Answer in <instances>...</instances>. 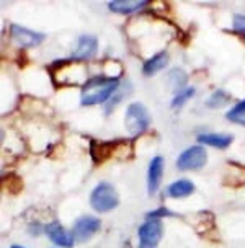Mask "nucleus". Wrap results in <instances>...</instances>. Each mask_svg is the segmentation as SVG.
Here are the masks:
<instances>
[{
    "label": "nucleus",
    "mask_w": 245,
    "mask_h": 248,
    "mask_svg": "<svg viewBox=\"0 0 245 248\" xmlns=\"http://www.w3.org/2000/svg\"><path fill=\"white\" fill-rule=\"evenodd\" d=\"M119 87V80L116 77H93L87 80L82 87V93H80V101L85 106L98 105L108 101L113 93L116 92Z\"/></svg>",
    "instance_id": "obj_1"
},
{
    "label": "nucleus",
    "mask_w": 245,
    "mask_h": 248,
    "mask_svg": "<svg viewBox=\"0 0 245 248\" xmlns=\"http://www.w3.org/2000/svg\"><path fill=\"white\" fill-rule=\"evenodd\" d=\"M90 204L98 212H110L119 204V196L110 183H100L90 194Z\"/></svg>",
    "instance_id": "obj_2"
},
{
    "label": "nucleus",
    "mask_w": 245,
    "mask_h": 248,
    "mask_svg": "<svg viewBox=\"0 0 245 248\" xmlns=\"http://www.w3.org/2000/svg\"><path fill=\"white\" fill-rule=\"evenodd\" d=\"M124 124L131 134H142L150 124V114L142 103H131L126 109Z\"/></svg>",
    "instance_id": "obj_3"
},
{
    "label": "nucleus",
    "mask_w": 245,
    "mask_h": 248,
    "mask_svg": "<svg viewBox=\"0 0 245 248\" xmlns=\"http://www.w3.org/2000/svg\"><path fill=\"white\" fill-rule=\"evenodd\" d=\"M208 162V154L203 145H193V147L183 150L177 160V167L180 170H198L203 168Z\"/></svg>",
    "instance_id": "obj_4"
},
{
    "label": "nucleus",
    "mask_w": 245,
    "mask_h": 248,
    "mask_svg": "<svg viewBox=\"0 0 245 248\" xmlns=\"http://www.w3.org/2000/svg\"><path fill=\"white\" fill-rule=\"evenodd\" d=\"M163 233L159 219H150L139 227V248H155Z\"/></svg>",
    "instance_id": "obj_5"
},
{
    "label": "nucleus",
    "mask_w": 245,
    "mask_h": 248,
    "mask_svg": "<svg viewBox=\"0 0 245 248\" xmlns=\"http://www.w3.org/2000/svg\"><path fill=\"white\" fill-rule=\"evenodd\" d=\"M100 220L93 216H82L75 220L72 227V235L77 242H87L100 230Z\"/></svg>",
    "instance_id": "obj_6"
},
{
    "label": "nucleus",
    "mask_w": 245,
    "mask_h": 248,
    "mask_svg": "<svg viewBox=\"0 0 245 248\" xmlns=\"http://www.w3.org/2000/svg\"><path fill=\"white\" fill-rule=\"evenodd\" d=\"M10 36L13 41L21 47H34V46H38V44H41L44 39L43 33H36V31L28 30V28H25V26H18V25H12Z\"/></svg>",
    "instance_id": "obj_7"
},
{
    "label": "nucleus",
    "mask_w": 245,
    "mask_h": 248,
    "mask_svg": "<svg viewBox=\"0 0 245 248\" xmlns=\"http://www.w3.org/2000/svg\"><path fill=\"white\" fill-rule=\"evenodd\" d=\"M44 232L48 233V237L51 238L52 243H56V245H59V247L70 248L75 243V238L72 235V232H67V230L62 227L57 220L48 224L46 227H44Z\"/></svg>",
    "instance_id": "obj_8"
},
{
    "label": "nucleus",
    "mask_w": 245,
    "mask_h": 248,
    "mask_svg": "<svg viewBox=\"0 0 245 248\" xmlns=\"http://www.w3.org/2000/svg\"><path fill=\"white\" fill-rule=\"evenodd\" d=\"M163 175V158L157 155L150 160L149 171H147V191L149 194H155L159 191L160 181Z\"/></svg>",
    "instance_id": "obj_9"
},
{
    "label": "nucleus",
    "mask_w": 245,
    "mask_h": 248,
    "mask_svg": "<svg viewBox=\"0 0 245 248\" xmlns=\"http://www.w3.org/2000/svg\"><path fill=\"white\" fill-rule=\"evenodd\" d=\"M98 49V41L95 36H80L77 39V44H75V49L72 52V56L75 59H82V61H87L90 57L95 56V52Z\"/></svg>",
    "instance_id": "obj_10"
},
{
    "label": "nucleus",
    "mask_w": 245,
    "mask_h": 248,
    "mask_svg": "<svg viewBox=\"0 0 245 248\" xmlns=\"http://www.w3.org/2000/svg\"><path fill=\"white\" fill-rule=\"evenodd\" d=\"M146 0H113L108 3V8L114 13H134L146 7Z\"/></svg>",
    "instance_id": "obj_11"
},
{
    "label": "nucleus",
    "mask_w": 245,
    "mask_h": 248,
    "mask_svg": "<svg viewBox=\"0 0 245 248\" xmlns=\"http://www.w3.org/2000/svg\"><path fill=\"white\" fill-rule=\"evenodd\" d=\"M198 142L203 144V145L217 147V149H226V147H229L230 142H232V136H229V134H214V132H209V134L198 136Z\"/></svg>",
    "instance_id": "obj_12"
},
{
    "label": "nucleus",
    "mask_w": 245,
    "mask_h": 248,
    "mask_svg": "<svg viewBox=\"0 0 245 248\" xmlns=\"http://www.w3.org/2000/svg\"><path fill=\"white\" fill-rule=\"evenodd\" d=\"M168 54L167 52H159V54H155L150 57L149 61H146L144 67H142V72H144V75H155L157 72H160L163 67H167L168 64Z\"/></svg>",
    "instance_id": "obj_13"
},
{
    "label": "nucleus",
    "mask_w": 245,
    "mask_h": 248,
    "mask_svg": "<svg viewBox=\"0 0 245 248\" xmlns=\"http://www.w3.org/2000/svg\"><path fill=\"white\" fill-rule=\"evenodd\" d=\"M193 191H195V185L191 183L190 180H178L168 186V189H167V193L170 194L172 198H185V196H190Z\"/></svg>",
    "instance_id": "obj_14"
},
{
    "label": "nucleus",
    "mask_w": 245,
    "mask_h": 248,
    "mask_svg": "<svg viewBox=\"0 0 245 248\" xmlns=\"http://www.w3.org/2000/svg\"><path fill=\"white\" fill-rule=\"evenodd\" d=\"M167 80H168V85L172 87V90L178 93V90L186 83V74L181 69H173L168 72Z\"/></svg>",
    "instance_id": "obj_15"
},
{
    "label": "nucleus",
    "mask_w": 245,
    "mask_h": 248,
    "mask_svg": "<svg viewBox=\"0 0 245 248\" xmlns=\"http://www.w3.org/2000/svg\"><path fill=\"white\" fill-rule=\"evenodd\" d=\"M229 100H230L229 93H226L224 90H217L209 96L206 105L209 106V108H221V106H224Z\"/></svg>",
    "instance_id": "obj_16"
},
{
    "label": "nucleus",
    "mask_w": 245,
    "mask_h": 248,
    "mask_svg": "<svg viewBox=\"0 0 245 248\" xmlns=\"http://www.w3.org/2000/svg\"><path fill=\"white\" fill-rule=\"evenodd\" d=\"M227 119L239 124H245V100L242 103H239L237 106H234L229 113H227Z\"/></svg>",
    "instance_id": "obj_17"
},
{
    "label": "nucleus",
    "mask_w": 245,
    "mask_h": 248,
    "mask_svg": "<svg viewBox=\"0 0 245 248\" xmlns=\"http://www.w3.org/2000/svg\"><path fill=\"white\" fill-rule=\"evenodd\" d=\"M195 95V88H185V90L175 93V96H173L172 100V106L173 108H180V106H183L186 103V100H190L191 96Z\"/></svg>",
    "instance_id": "obj_18"
},
{
    "label": "nucleus",
    "mask_w": 245,
    "mask_h": 248,
    "mask_svg": "<svg viewBox=\"0 0 245 248\" xmlns=\"http://www.w3.org/2000/svg\"><path fill=\"white\" fill-rule=\"evenodd\" d=\"M128 90H131V88H128ZM128 90H124V87H123L119 92H114L113 93V96H111V98L106 101V108H105V113L106 114H110L114 108H116V105L124 98V96L128 95Z\"/></svg>",
    "instance_id": "obj_19"
},
{
    "label": "nucleus",
    "mask_w": 245,
    "mask_h": 248,
    "mask_svg": "<svg viewBox=\"0 0 245 248\" xmlns=\"http://www.w3.org/2000/svg\"><path fill=\"white\" fill-rule=\"evenodd\" d=\"M232 26L235 31H245V15H235L232 20Z\"/></svg>",
    "instance_id": "obj_20"
},
{
    "label": "nucleus",
    "mask_w": 245,
    "mask_h": 248,
    "mask_svg": "<svg viewBox=\"0 0 245 248\" xmlns=\"http://www.w3.org/2000/svg\"><path fill=\"white\" fill-rule=\"evenodd\" d=\"M162 216H172V212H168L167 209H157V211L149 212V214H147L149 219H157V217H162Z\"/></svg>",
    "instance_id": "obj_21"
},
{
    "label": "nucleus",
    "mask_w": 245,
    "mask_h": 248,
    "mask_svg": "<svg viewBox=\"0 0 245 248\" xmlns=\"http://www.w3.org/2000/svg\"><path fill=\"white\" fill-rule=\"evenodd\" d=\"M12 248H25V247H20V245H13Z\"/></svg>",
    "instance_id": "obj_22"
}]
</instances>
